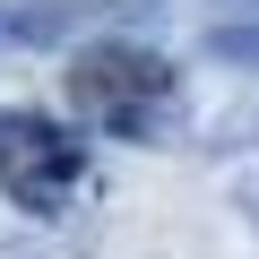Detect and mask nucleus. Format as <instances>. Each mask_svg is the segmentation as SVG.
<instances>
[{"instance_id": "obj_2", "label": "nucleus", "mask_w": 259, "mask_h": 259, "mask_svg": "<svg viewBox=\"0 0 259 259\" xmlns=\"http://www.w3.org/2000/svg\"><path fill=\"white\" fill-rule=\"evenodd\" d=\"M87 182V147L44 112H0V190L26 216H61Z\"/></svg>"}, {"instance_id": "obj_1", "label": "nucleus", "mask_w": 259, "mask_h": 259, "mask_svg": "<svg viewBox=\"0 0 259 259\" xmlns=\"http://www.w3.org/2000/svg\"><path fill=\"white\" fill-rule=\"evenodd\" d=\"M61 78H69V112L104 139H156L173 112V61L147 44H87Z\"/></svg>"}]
</instances>
